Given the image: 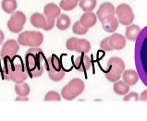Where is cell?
<instances>
[{
	"label": "cell",
	"mask_w": 147,
	"mask_h": 121,
	"mask_svg": "<svg viewBox=\"0 0 147 121\" xmlns=\"http://www.w3.org/2000/svg\"><path fill=\"white\" fill-rule=\"evenodd\" d=\"M47 58L42 49L32 47L25 55V68L31 77H40L47 67Z\"/></svg>",
	"instance_id": "1"
},
{
	"label": "cell",
	"mask_w": 147,
	"mask_h": 121,
	"mask_svg": "<svg viewBox=\"0 0 147 121\" xmlns=\"http://www.w3.org/2000/svg\"><path fill=\"white\" fill-rule=\"evenodd\" d=\"M66 47L69 51L87 54L91 50V44L86 39H79L76 37H71L66 42Z\"/></svg>",
	"instance_id": "7"
},
{
	"label": "cell",
	"mask_w": 147,
	"mask_h": 121,
	"mask_svg": "<svg viewBox=\"0 0 147 121\" xmlns=\"http://www.w3.org/2000/svg\"><path fill=\"white\" fill-rule=\"evenodd\" d=\"M26 22V16L22 11L13 12L7 22V28L11 32L18 33L22 31V28Z\"/></svg>",
	"instance_id": "9"
},
{
	"label": "cell",
	"mask_w": 147,
	"mask_h": 121,
	"mask_svg": "<svg viewBox=\"0 0 147 121\" xmlns=\"http://www.w3.org/2000/svg\"><path fill=\"white\" fill-rule=\"evenodd\" d=\"M100 47H101V49H103L104 51H107V52L112 51V48L110 46V44H109L108 37H107V38H105L104 40H102V42L100 43Z\"/></svg>",
	"instance_id": "30"
},
{
	"label": "cell",
	"mask_w": 147,
	"mask_h": 121,
	"mask_svg": "<svg viewBox=\"0 0 147 121\" xmlns=\"http://www.w3.org/2000/svg\"><path fill=\"white\" fill-rule=\"evenodd\" d=\"M4 38H5V36H4V33H3V32L1 30H0V44H3Z\"/></svg>",
	"instance_id": "33"
},
{
	"label": "cell",
	"mask_w": 147,
	"mask_h": 121,
	"mask_svg": "<svg viewBox=\"0 0 147 121\" xmlns=\"http://www.w3.org/2000/svg\"><path fill=\"white\" fill-rule=\"evenodd\" d=\"M88 30L89 29L82 26V25L80 23V22H76L72 26V32L75 33V34L78 35H84L88 32Z\"/></svg>",
	"instance_id": "27"
},
{
	"label": "cell",
	"mask_w": 147,
	"mask_h": 121,
	"mask_svg": "<svg viewBox=\"0 0 147 121\" xmlns=\"http://www.w3.org/2000/svg\"><path fill=\"white\" fill-rule=\"evenodd\" d=\"M2 77L4 80L12 81L16 83L23 82L28 78V72L20 58L7 59L2 69Z\"/></svg>",
	"instance_id": "2"
},
{
	"label": "cell",
	"mask_w": 147,
	"mask_h": 121,
	"mask_svg": "<svg viewBox=\"0 0 147 121\" xmlns=\"http://www.w3.org/2000/svg\"><path fill=\"white\" fill-rule=\"evenodd\" d=\"M31 23L33 27L35 28H42L45 30V26H47V18L41 13H33L31 16Z\"/></svg>",
	"instance_id": "19"
},
{
	"label": "cell",
	"mask_w": 147,
	"mask_h": 121,
	"mask_svg": "<svg viewBox=\"0 0 147 121\" xmlns=\"http://www.w3.org/2000/svg\"><path fill=\"white\" fill-rule=\"evenodd\" d=\"M15 91L20 96H28L30 94V86L25 82L17 83L15 86Z\"/></svg>",
	"instance_id": "23"
},
{
	"label": "cell",
	"mask_w": 147,
	"mask_h": 121,
	"mask_svg": "<svg viewBox=\"0 0 147 121\" xmlns=\"http://www.w3.org/2000/svg\"><path fill=\"white\" fill-rule=\"evenodd\" d=\"M101 23H102L103 29L106 32H114L117 29V27H119V22L115 16H112V17H109V18L103 19L102 22H101Z\"/></svg>",
	"instance_id": "16"
},
{
	"label": "cell",
	"mask_w": 147,
	"mask_h": 121,
	"mask_svg": "<svg viewBox=\"0 0 147 121\" xmlns=\"http://www.w3.org/2000/svg\"><path fill=\"white\" fill-rule=\"evenodd\" d=\"M2 8L7 14H12L17 8L16 0H2Z\"/></svg>",
	"instance_id": "22"
},
{
	"label": "cell",
	"mask_w": 147,
	"mask_h": 121,
	"mask_svg": "<svg viewBox=\"0 0 147 121\" xmlns=\"http://www.w3.org/2000/svg\"><path fill=\"white\" fill-rule=\"evenodd\" d=\"M15 101H29V99L27 96H20V95H18V97L15 99Z\"/></svg>",
	"instance_id": "32"
},
{
	"label": "cell",
	"mask_w": 147,
	"mask_h": 121,
	"mask_svg": "<svg viewBox=\"0 0 147 121\" xmlns=\"http://www.w3.org/2000/svg\"><path fill=\"white\" fill-rule=\"evenodd\" d=\"M122 81L127 83L129 86H133L139 81V75L137 71L133 69L124 70L122 73Z\"/></svg>",
	"instance_id": "15"
},
{
	"label": "cell",
	"mask_w": 147,
	"mask_h": 121,
	"mask_svg": "<svg viewBox=\"0 0 147 121\" xmlns=\"http://www.w3.org/2000/svg\"><path fill=\"white\" fill-rule=\"evenodd\" d=\"M125 70L124 61L119 56H112L107 62V71L106 72V78L111 82H116L121 78Z\"/></svg>",
	"instance_id": "3"
},
{
	"label": "cell",
	"mask_w": 147,
	"mask_h": 121,
	"mask_svg": "<svg viewBox=\"0 0 147 121\" xmlns=\"http://www.w3.org/2000/svg\"><path fill=\"white\" fill-rule=\"evenodd\" d=\"M141 31H142L141 28L136 24L128 25L127 29H126V32H125L126 39H128L129 41H132V42L136 41L138 36L140 35Z\"/></svg>",
	"instance_id": "17"
},
{
	"label": "cell",
	"mask_w": 147,
	"mask_h": 121,
	"mask_svg": "<svg viewBox=\"0 0 147 121\" xmlns=\"http://www.w3.org/2000/svg\"><path fill=\"white\" fill-rule=\"evenodd\" d=\"M44 41V35L40 32L27 31L22 32L18 37V43L22 46L38 47Z\"/></svg>",
	"instance_id": "5"
},
{
	"label": "cell",
	"mask_w": 147,
	"mask_h": 121,
	"mask_svg": "<svg viewBox=\"0 0 147 121\" xmlns=\"http://www.w3.org/2000/svg\"><path fill=\"white\" fill-rule=\"evenodd\" d=\"M140 101H147V90L144 91L139 96Z\"/></svg>",
	"instance_id": "31"
},
{
	"label": "cell",
	"mask_w": 147,
	"mask_h": 121,
	"mask_svg": "<svg viewBox=\"0 0 147 121\" xmlns=\"http://www.w3.org/2000/svg\"><path fill=\"white\" fill-rule=\"evenodd\" d=\"M70 26V19L68 15L61 14L57 17V27L58 30L65 31Z\"/></svg>",
	"instance_id": "21"
},
{
	"label": "cell",
	"mask_w": 147,
	"mask_h": 121,
	"mask_svg": "<svg viewBox=\"0 0 147 121\" xmlns=\"http://www.w3.org/2000/svg\"><path fill=\"white\" fill-rule=\"evenodd\" d=\"M123 101H139V95H138V93H134V91L129 93H128L126 95H124Z\"/></svg>",
	"instance_id": "29"
},
{
	"label": "cell",
	"mask_w": 147,
	"mask_h": 121,
	"mask_svg": "<svg viewBox=\"0 0 147 121\" xmlns=\"http://www.w3.org/2000/svg\"><path fill=\"white\" fill-rule=\"evenodd\" d=\"M79 22L82 26L90 29L92 27H94L96 24V22H97V16H96L94 13H93L92 11L84 12V13L82 15Z\"/></svg>",
	"instance_id": "14"
},
{
	"label": "cell",
	"mask_w": 147,
	"mask_h": 121,
	"mask_svg": "<svg viewBox=\"0 0 147 121\" xmlns=\"http://www.w3.org/2000/svg\"><path fill=\"white\" fill-rule=\"evenodd\" d=\"M44 13L47 18V26L45 28V31H50L54 28L55 19L60 15V7L54 3H49L44 7Z\"/></svg>",
	"instance_id": "8"
},
{
	"label": "cell",
	"mask_w": 147,
	"mask_h": 121,
	"mask_svg": "<svg viewBox=\"0 0 147 121\" xmlns=\"http://www.w3.org/2000/svg\"><path fill=\"white\" fill-rule=\"evenodd\" d=\"M80 0H61L59 7L65 11H70L78 6Z\"/></svg>",
	"instance_id": "25"
},
{
	"label": "cell",
	"mask_w": 147,
	"mask_h": 121,
	"mask_svg": "<svg viewBox=\"0 0 147 121\" xmlns=\"http://www.w3.org/2000/svg\"><path fill=\"white\" fill-rule=\"evenodd\" d=\"M61 96L55 91H50L45 97V101H60Z\"/></svg>",
	"instance_id": "28"
},
{
	"label": "cell",
	"mask_w": 147,
	"mask_h": 121,
	"mask_svg": "<svg viewBox=\"0 0 147 121\" xmlns=\"http://www.w3.org/2000/svg\"><path fill=\"white\" fill-rule=\"evenodd\" d=\"M83 91H84V82L81 79L75 78L72 79L62 89L61 96L64 99L68 100V101H71V100H73L77 96H79L81 93H82Z\"/></svg>",
	"instance_id": "4"
},
{
	"label": "cell",
	"mask_w": 147,
	"mask_h": 121,
	"mask_svg": "<svg viewBox=\"0 0 147 121\" xmlns=\"http://www.w3.org/2000/svg\"><path fill=\"white\" fill-rule=\"evenodd\" d=\"M47 71L49 78L54 81H59L65 77V71L63 69L59 70V71H56V70H47Z\"/></svg>",
	"instance_id": "26"
},
{
	"label": "cell",
	"mask_w": 147,
	"mask_h": 121,
	"mask_svg": "<svg viewBox=\"0 0 147 121\" xmlns=\"http://www.w3.org/2000/svg\"><path fill=\"white\" fill-rule=\"evenodd\" d=\"M91 65H92L91 58L83 53L80 56L75 58V60H74L75 69H76L80 72L87 71L88 69H90Z\"/></svg>",
	"instance_id": "12"
},
{
	"label": "cell",
	"mask_w": 147,
	"mask_h": 121,
	"mask_svg": "<svg viewBox=\"0 0 147 121\" xmlns=\"http://www.w3.org/2000/svg\"><path fill=\"white\" fill-rule=\"evenodd\" d=\"M19 50L20 46L18 42L13 39L7 40L4 44L1 51H0V56L4 58V59H12V58L15 57L17 53L19 52Z\"/></svg>",
	"instance_id": "10"
},
{
	"label": "cell",
	"mask_w": 147,
	"mask_h": 121,
	"mask_svg": "<svg viewBox=\"0 0 147 121\" xmlns=\"http://www.w3.org/2000/svg\"><path fill=\"white\" fill-rule=\"evenodd\" d=\"M116 15L119 22L125 26L131 24L134 20L132 8L128 4H120L116 7Z\"/></svg>",
	"instance_id": "6"
},
{
	"label": "cell",
	"mask_w": 147,
	"mask_h": 121,
	"mask_svg": "<svg viewBox=\"0 0 147 121\" xmlns=\"http://www.w3.org/2000/svg\"><path fill=\"white\" fill-rule=\"evenodd\" d=\"M112 50H122L126 46V37L119 33H114L108 37Z\"/></svg>",
	"instance_id": "13"
},
{
	"label": "cell",
	"mask_w": 147,
	"mask_h": 121,
	"mask_svg": "<svg viewBox=\"0 0 147 121\" xmlns=\"http://www.w3.org/2000/svg\"><path fill=\"white\" fill-rule=\"evenodd\" d=\"M115 14H116V8L113 6V4L110 2L103 3L98 8L97 12H96V16H97V19L100 22H102L103 19L107 18H109V17L115 16Z\"/></svg>",
	"instance_id": "11"
},
{
	"label": "cell",
	"mask_w": 147,
	"mask_h": 121,
	"mask_svg": "<svg viewBox=\"0 0 147 121\" xmlns=\"http://www.w3.org/2000/svg\"><path fill=\"white\" fill-rule=\"evenodd\" d=\"M45 69L47 70H56V71H59V70L63 69L60 58L56 55H53L48 57L47 60V67H45Z\"/></svg>",
	"instance_id": "18"
},
{
	"label": "cell",
	"mask_w": 147,
	"mask_h": 121,
	"mask_svg": "<svg viewBox=\"0 0 147 121\" xmlns=\"http://www.w3.org/2000/svg\"><path fill=\"white\" fill-rule=\"evenodd\" d=\"M113 90L117 95H126L129 91V86L123 81L119 80L115 82Z\"/></svg>",
	"instance_id": "20"
},
{
	"label": "cell",
	"mask_w": 147,
	"mask_h": 121,
	"mask_svg": "<svg viewBox=\"0 0 147 121\" xmlns=\"http://www.w3.org/2000/svg\"><path fill=\"white\" fill-rule=\"evenodd\" d=\"M96 0H80L79 6L84 12L93 11L96 7Z\"/></svg>",
	"instance_id": "24"
}]
</instances>
